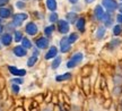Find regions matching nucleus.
<instances>
[{"instance_id":"72a5a7b5","label":"nucleus","mask_w":122,"mask_h":111,"mask_svg":"<svg viewBox=\"0 0 122 111\" xmlns=\"http://www.w3.org/2000/svg\"><path fill=\"white\" fill-rule=\"evenodd\" d=\"M71 4H75V2H77V0H69Z\"/></svg>"},{"instance_id":"0eeeda50","label":"nucleus","mask_w":122,"mask_h":111,"mask_svg":"<svg viewBox=\"0 0 122 111\" xmlns=\"http://www.w3.org/2000/svg\"><path fill=\"white\" fill-rule=\"evenodd\" d=\"M8 69L14 76H25L26 75V70H25V69H18V68L13 67V66H9Z\"/></svg>"},{"instance_id":"aec40b11","label":"nucleus","mask_w":122,"mask_h":111,"mask_svg":"<svg viewBox=\"0 0 122 111\" xmlns=\"http://www.w3.org/2000/svg\"><path fill=\"white\" fill-rule=\"evenodd\" d=\"M36 61H37V56H33V57H30V59H28V61H27V66L33 67Z\"/></svg>"},{"instance_id":"2f4dec72","label":"nucleus","mask_w":122,"mask_h":111,"mask_svg":"<svg viewBox=\"0 0 122 111\" xmlns=\"http://www.w3.org/2000/svg\"><path fill=\"white\" fill-rule=\"evenodd\" d=\"M86 1V4H92L93 1H95V0H85Z\"/></svg>"},{"instance_id":"f257e3e1","label":"nucleus","mask_w":122,"mask_h":111,"mask_svg":"<svg viewBox=\"0 0 122 111\" xmlns=\"http://www.w3.org/2000/svg\"><path fill=\"white\" fill-rule=\"evenodd\" d=\"M83 58H84L83 53H80V52H78V53H75L74 56H72V58H71L68 62H67V67H68V68H74L76 65H78L79 62L83 60Z\"/></svg>"},{"instance_id":"7ed1b4c3","label":"nucleus","mask_w":122,"mask_h":111,"mask_svg":"<svg viewBox=\"0 0 122 111\" xmlns=\"http://www.w3.org/2000/svg\"><path fill=\"white\" fill-rule=\"evenodd\" d=\"M71 43H70L69 41H68V36H65L62 40L60 41V51L62 53H66V52H68L70 50V47Z\"/></svg>"},{"instance_id":"bb28decb","label":"nucleus","mask_w":122,"mask_h":111,"mask_svg":"<svg viewBox=\"0 0 122 111\" xmlns=\"http://www.w3.org/2000/svg\"><path fill=\"white\" fill-rule=\"evenodd\" d=\"M11 89H13L14 93H18V92H19V86H18V84H13Z\"/></svg>"},{"instance_id":"412c9836","label":"nucleus","mask_w":122,"mask_h":111,"mask_svg":"<svg viewBox=\"0 0 122 111\" xmlns=\"http://www.w3.org/2000/svg\"><path fill=\"white\" fill-rule=\"evenodd\" d=\"M77 39H78V34H77V33H71V34L68 36V41H69L70 43H74V42H76V41H77Z\"/></svg>"},{"instance_id":"6ab92c4d","label":"nucleus","mask_w":122,"mask_h":111,"mask_svg":"<svg viewBox=\"0 0 122 111\" xmlns=\"http://www.w3.org/2000/svg\"><path fill=\"white\" fill-rule=\"evenodd\" d=\"M23 47H25V49H30L32 48V43H30V41L27 39V37H23Z\"/></svg>"},{"instance_id":"2eb2a0df","label":"nucleus","mask_w":122,"mask_h":111,"mask_svg":"<svg viewBox=\"0 0 122 111\" xmlns=\"http://www.w3.org/2000/svg\"><path fill=\"white\" fill-rule=\"evenodd\" d=\"M77 28H78L80 32H84L85 30V18H78L77 21Z\"/></svg>"},{"instance_id":"a211bd4d","label":"nucleus","mask_w":122,"mask_h":111,"mask_svg":"<svg viewBox=\"0 0 122 111\" xmlns=\"http://www.w3.org/2000/svg\"><path fill=\"white\" fill-rule=\"evenodd\" d=\"M67 19H68L70 23H75V21H76V19H78V17H77V14H75V13L67 14Z\"/></svg>"},{"instance_id":"f8f14e48","label":"nucleus","mask_w":122,"mask_h":111,"mask_svg":"<svg viewBox=\"0 0 122 111\" xmlns=\"http://www.w3.org/2000/svg\"><path fill=\"white\" fill-rule=\"evenodd\" d=\"M104 10H103V7L102 6H96L95 7V16L97 19H100V21H102V18H103V16H104Z\"/></svg>"},{"instance_id":"f3484780","label":"nucleus","mask_w":122,"mask_h":111,"mask_svg":"<svg viewBox=\"0 0 122 111\" xmlns=\"http://www.w3.org/2000/svg\"><path fill=\"white\" fill-rule=\"evenodd\" d=\"M105 34V27L104 26H100L97 28V32H96V37L97 39H102Z\"/></svg>"},{"instance_id":"b1692460","label":"nucleus","mask_w":122,"mask_h":111,"mask_svg":"<svg viewBox=\"0 0 122 111\" xmlns=\"http://www.w3.org/2000/svg\"><path fill=\"white\" fill-rule=\"evenodd\" d=\"M122 32V25H115L113 27V34L114 35H119Z\"/></svg>"},{"instance_id":"dca6fc26","label":"nucleus","mask_w":122,"mask_h":111,"mask_svg":"<svg viewBox=\"0 0 122 111\" xmlns=\"http://www.w3.org/2000/svg\"><path fill=\"white\" fill-rule=\"evenodd\" d=\"M70 77H71V74L70 73H66V74H62V75H59L57 76V82H62V80H67L69 79Z\"/></svg>"},{"instance_id":"c756f323","label":"nucleus","mask_w":122,"mask_h":111,"mask_svg":"<svg viewBox=\"0 0 122 111\" xmlns=\"http://www.w3.org/2000/svg\"><path fill=\"white\" fill-rule=\"evenodd\" d=\"M9 0H0V7H2V6H5V5L8 2Z\"/></svg>"},{"instance_id":"393cba45","label":"nucleus","mask_w":122,"mask_h":111,"mask_svg":"<svg viewBox=\"0 0 122 111\" xmlns=\"http://www.w3.org/2000/svg\"><path fill=\"white\" fill-rule=\"evenodd\" d=\"M49 21L51 23H54V22H57L58 21V15H57V13H51V15H50V17H49Z\"/></svg>"},{"instance_id":"5701e85b","label":"nucleus","mask_w":122,"mask_h":111,"mask_svg":"<svg viewBox=\"0 0 122 111\" xmlns=\"http://www.w3.org/2000/svg\"><path fill=\"white\" fill-rule=\"evenodd\" d=\"M14 39H15V41L16 42H19V41L23 40V33L19 31H16L15 32V35H14Z\"/></svg>"},{"instance_id":"473e14b6","label":"nucleus","mask_w":122,"mask_h":111,"mask_svg":"<svg viewBox=\"0 0 122 111\" xmlns=\"http://www.w3.org/2000/svg\"><path fill=\"white\" fill-rule=\"evenodd\" d=\"M2 31H4V27H2V25H0V34L2 33Z\"/></svg>"},{"instance_id":"4be33fe9","label":"nucleus","mask_w":122,"mask_h":111,"mask_svg":"<svg viewBox=\"0 0 122 111\" xmlns=\"http://www.w3.org/2000/svg\"><path fill=\"white\" fill-rule=\"evenodd\" d=\"M60 63H61V58L60 57H56V59H54L53 62H52V68L53 69H57Z\"/></svg>"},{"instance_id":"c85d7f7f","label":"nucleus","mask_w":122,"mask_h":111,"mask_svg":"<svg viewBox=\"0 0 122 111\" xmlns=\"http://www.w3.org/2000/svg\"><path fill=\"white\" fill-rule=\"evenodd\" d=\"M16 6H17L18 8H24V7H25V4H24L23 1H18L17 4H16Z\"/></svg>"},{"instance_id":"f704fd0d","label":"nucleus","mask_w":122,"mask_h":111,"mask_svg":"<svg viewBox=\"0 0 122 111\" xmlns=\"http://www.w3.org/2000/svg\"><path fill=\"white\" fill-rule=\"evenodd\" d=\"M119 9H120V11H121V14H122V5H120V6H119Z\"/></svg>"},{"instance_id":"6e6552de","label":"nucleus","mask_w":122,"mask_h":111,"mask_svg":"<svg viewBox=\"0 0 122 111\" xmlns=\"http://www.w3.org/2000/svg\"><path fill=\"white\" fill-rule=\"evenodd\" d=\"M26 32H27V34H30V35H35L36 33H37V26L35 25L34 23H27V25H26Z\"/></svg>"},{"instance_id":"20e7f679","label":"nucleus","mask_w":122,"mask_h":111,"mask_svg":"<svg viewBox=\"0 0 122 111\" xmlns=\"http://www.w3.org/2000/svg\"><path fill=\"white\" fill-rule=\"evenodd\" d=\"M103 6L107 9L109 11H113L118 8V4L114 0H103Z\"/></svg>"},{"instance_id":"39448f33","label":"nucleus","mask_w":122,"mask_h":111,"mask_svg":"<svg viewBox=\"0 0 122 111\" xmlns=\"http://www.w3.org/2000/svg\"><path fill=\"white\" fill-rule=\"evenodd\" d=\"M36 47L39 48V49H46L49 47V40L48 37H40V39H37V41H36Z\"/></svg>"},{"instance_id":"ddd939ff","label":"nucleus","mask_w":122,"mask_h":111,"mask_svg":"<svg viewBox=\"0 0 122 111\" xmlns=\"http://www.w3.org/2000/svg\"><path fill=\"white\" fill-rule=\"evenodd\" d=\"M46 6H48V8L53 13V11L57 9V1H56V0H46Z\"/></svg>"},{"instance_id":"9b49d317","label":"nucleus","mask_w":122,"mask_h":111,"mask_svg":"<svg viewBox=\"0 0 122 111\" xmlns=\"http://www.w3.org/2000/svg\"><path fill=\"white\" fill-rule=\"evenodd\" d=\"M57 53H58V50L56 47H51L50 50H49L46 54H45V59H52V58H56L57 57Z\"/></svg>"},{"instance_id":"7c9ffc66","label":"nucleus","mask_w":122,"mask_h":111,"mask_svg":"<svg viewBox=\"0 0 122 111\" xmlns=\"http://www.w3.org/2000/svg\"><path fill=\"white\" fill-rule=\"evenodd\" d=\"M117 21L119 23H122V14H119L118 16H117Z\"/></svg>"},{"instance_id":"f03ea898","label":"nucleus","mask_w":122,"mask_h":111,"mask_svg":"<svg viewBox=\"0 0 122 111\" xmlns=\"http://www.w3.org/2000/svg\"><path fill=\"white\" fill-rule=\"evenodd\" d=\"M27 14H24V13H19V14H16V15H14L13 17V25L15 26H20L24 21L27 19Z\"/></svg>"},{"instance_id":"4468645a","label":"nucleus","mask_w":122,"mask_h":111,"mask_svg":"<svg viewBox=\"0 0 122 111\" xmlns=\"http://www.w3.org/2000/svg\"><path fill=\"white\" fill-rule=\"evenodd\" d=\"M10 9L8 8H0V17L1 18H8L10 16Z\"/></svg>"},{"instance_id":"c9c22d12","label":"nucleus","mask_w":122,"mask_h":111,"mask_svg":"<svg viewBox=\"0 0 122 111\" xmlns=\"http://www.w3.org/2000/svg\"><path fill=\"white\" fill-rule=\"evenodd\" d=\"M0 48H1V47H0Z\"/></svg>"},{"instance_id":"9d476101","label":"nucleus","mask_w":122,"mask_h":111,"mask_svg":"<svg viewBox=\"0 0 122 111\" xmlns=\"http://www.w3.org/2000/svg\"><path fill=\"white\" fill-rule=\"evenodd\" d=\"M13 41V36L10 35L9 33H6V34H2L1 35V42L4 45H9Z\"/></svg>"},{"instance_id":"1a4fd4ad","label":"nucleus","mask_w":122,"mask_h":111,"mask_svg":"<svg viewBox=\"0 0 122 111\" xmlns=\"http://www.w3.org/2000/svg\"><path fill=\"white\" fill-rule=\"evenodd\" d=\"M14 53H15V56H17V57H24V56H26V49L23 45L15 47L14 48Z\"/></svg>"},{"instance_id":"cd10ccee","label":"nucleus","mask_w":122,"mask_h":111,"mask_svg":"<svg viewBox=\"0 0 122 111\" xmlns=\"http://www.w3.org/2000/svg\"><path fill=\"white\" fill-rule=\"evenodd\" d=\"M11 82H13L14 84H18V85L22 84V83H23V80L20 79V78H15V79H13Z\"/></svg>"},{"instance_id":"423d86ee","label":"nucleus","mask_w":122,"mask_h":111,"mask_svg":"<svg viewBox=\"0 0 122 111\" xmlns=\"http://www.w3.org/2000/svg\"><path fill=\"white\" fill-rule=\"evenodd\" d=\"M58 26H59V31H60L62 34H66V33L69 32V24H68L67 21H59Z\"/></svg>"},{"instance_id":"a878e982","label":"nucleus","mask_w":122,"mask_h":111,"mask_svg":"<svg viewBox=\"0 0 122 111\" xmlns=\"http://www.w3.org/2000/svg\"><path fill=\"white\" fill-rule=\"evenodd\" d=\"M53 30H54V26H48L45 30H44V33H45V35H50V34H52Z\"/></svg>"}]
</instances>
